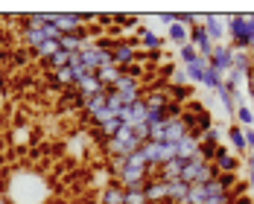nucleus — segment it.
Wrapping results in <instances>:
<instances>
[{"label": "nucleus", "instance_id": "f03ea898", "mask_svg": "<svg viewBox=\"0 0 254 204\" xmlns=\"http://www.w3.org/2000/svg\"><path fill=\"white\" fill-rule=\"evenodd\" d=\"M225 32L234 50L254 52V15H225Z\"/></svg>", "mask_w": 254, "mask_h": 204}, {"label": "nucleus", "instance_id": "423d86ee", "mask_svg": "<svg viewBox=\"0 0 254 204\" xmlns=\"http://www.w3.org/2000/svg\"><path fill=\"white\" fill-rule=\"evenodd\" d=\"M207 64H210L216 73L228 76V70L234 67V47H231V44H216L213 52H210V58H207Z\"/></svg>", "mask_w": 254, "mask_h": 204}, {"label": "nucleus", "instance_id": "0eeeda50", "mask_svg": "<svg viewBox=\"0 0 254 204\" xmlns=\"http://www.w3.org/2000/svg\"><path fill=\"white\" fill-rule=\"evenodd\" d=\"M196 24L204 26V32L210 35L213 44H222L225 41V15H196Z\"/></svg>", "mask_w": 254, "mask_h": 204}, {"label": "nucleus", "instance_id": "39448f33", "mask_svg": "<svg viewBox=\"0 0 254 204\" xmlns=\"http://www.w3.org/2000/svg\"><path fill=\"white\" fill-rule=\"evenodd\" d=\"M137 55H140L137 41L114 38V44H111V58H114V64H117V67H128V64H134V61H137Z\"/></svg>", "mask_w": 254, "mask_h": 204}, {"label": "nucleus", "instance_id": "dca6fc26", "mask_svg": "<svg viewBox=\"0 0 254 204\" xmlns=\"http://www.w3.org/2000/svg\"><path fill=\"white\" fill-rule=\"evenodd\" d=\"M187 193H190V184H184V181H167V202L184 204L187 202Z\"/></svg>", "mask_w": 254, "mask_h": 204}, {"label": "nucleus", "instance_id": "ddd939ff", "mask_svg": "<svg viewBox=\"0 0 254 204\" xmlns=\"http://www.w3.org/2000/svg\"><path fill=\"white\" fill-rule=\"evenodd\" d=\"M167 41H173V44H176L178 50H181V47H187V44H190V26H184V24H170L167 26Z\"/></svg>", "mask_w": 254, "mask_h": 204}, {"label": "nucleus", "instance_id": "9b49d317", "mask_svg": "<svg viewBox=\"0 0 254 204\" xmlns=\"http://www.w3.org/2000/svg\"><path fill=\"white\" fill-rule=\"evenodd\" d=\"M143 199H146V204L167 202V181L149 178V181H146V187H143Z\"/></svg>", "mask_w": 254, "mask_h": 204}, {"label": "nucleus", "instance_id": "6ab92c4d", "mask_svg": "<svg viewBox=\"0 0 254 204\" xmlns=\"http://www.w3.org/2000/svg\"><path fill=\"white\" fill-rule=\"evenodd\" d=\"M222 85H225V76H222V73H216V70H213V67L207 64V73H204L202 88H207V91H213V94H216V91H219Z\"/></svg>", "mask_w": 254, "mask_h": 204}, {"label": "nucleus", "instance_id": "412c9836", "mask_svg": "<svg viewBox=\"0 0 254 204\" xmlns=\"http://www.w3.org/2000/svg\"><path fill=\"white\" fill-rule=\"evenodd\" d=\"M178 58H181V67H184V64H190V61H196V58H199V50H196L193 44H187V47H181V50H178Z\"/></svg>", "mask_w": 254, "mask_h": 204}, {"label": "nucleus", "instance_id": "bb28decb", "mask_svg": "<svg viewBox=\"0 0 254 204\" xmlns=\"http://www.w3.org/2000/svg\"><path fill=\"white\" fill-rule=\"evenodd\" d=\"M252 73H254V52H252Z\"/></svg>", "mask_w": 254, "mask_h": 204}, {"label": "nucleus", "instance_id": "f257e3e1", "mask_svg": "<svg viewBox=\"0 0 254 204\" xmlns=\"http://www.w3.org/2000/svg\"><path fill=\"white\" fill-rule=\"evenodd\" d=\"M53 196L50 181L44 178L41 172L21 166V169H12L6 181H3V199L6 204H47Z\"/></svg>", "mask_w": 254, "mask_h": 204}, {"label": "nucleus", "instance_id": "5701e85b", "mask_svg": "<svg viewBox=\"0 0 254 204\" xmlns=\"http://www.w3.org/2000/svg\"><path fill=\"white\" fill-rule=\"evenodd\" d=\"M246 85H249V100L254 102V76H249V82H246Z\"/></svg>", "mask_w": 254, "mask_h": 204}, {"label": "nucleus", "instance_id": "20e7f679", "mask_svg": "<svg viewBox=\"0 0 254 204\" xmlns=\"http://www.w3.org/2000/svg\"><path fill=\"white\" fill-rule=\"evenodd\" d=\"M88 21H94V15H79V12H56V15H50V24L56 26L62 35L88 29Z\"/></svg>", "mask_w": 254, "mask_h": 204}, {"label": "nucleus", "instance_id": "a211bd4d", "mask_svg": "<svg viewBox=\"0 0 254 204\" xmlns=\"http://www.w3.org/2000/svg\"><path fill=\"white\" fill-rule=\"evenodd\" d=\"M123 76V67H117V64H111V67H100L97 70V79L102 82V88H114V82Z\"/></svg>", "mask_w": 254, "mask_h": 204}, {"label": "nucleus", "instance_id": "9d476101", "mask_svg": "<svg viewBox=\"0 0 254 204\" xmlns=\"http://www.w3.org/2000/svg\"><path fill=\"white\" fill-rule=\"evenodd\" d=\"M213 166H216V172H234V175H237L240 157L231 152L228 146H219V149H216V154H213Z\"/></svg>", "mask_w": 254, "mask_h": 204}, {"label": "nucleus", "instance_id": "f8f14e48", "mask_svg": "<svg viewBox=\"0 0 254 204\" xmlns=\"http://www.w3.org/2000/svg\"><path fill=\"white\" fill-rule=\"evenodd\" d=\"M137 47H143V50H152V52H158L161 47H164V38L158 35V32H152L149 26H137Z\"/></svg>", "mask_w": 254, "mask_h": 204}, {"label": "nucleus", "instance_id": "aec40b11", "mask_svg": "<svg viewBox=\"0 0 254 204\" xmlns=\"http://www.w3.org/2000/svg\"><path fill=\"white\" fill-rule=\"evenodd\" d=\"M237 126L243 128H254V108H249V105H240L237 108V120H234Z\"/></svg>", "mask_w": 254, "mask_h": 204}, {"label": "nucleus", "instance_id": "b1692460", "mask_svg": "<svg viewBox=\"0 0 254 204\" xmlns=\"http://www.w3.org/2000/svg\"><path fill=\"white\" fill-rule=\"evenodd\" d=\"M249 190L254 193V169H249Z\"/></svg>", "mask_w": 254, "mask_h": 204}, {"label": "nucleus", "instance_id": "cd10ccee", "mask_svg": "<svg viewBox=\"0 0 254 204\" xmlns=\"http://www.w3.org/2000/svg\"><path fill=\"white\" fill-rule=\"evenodd\" d=\"M0 67H3V61H0Z\"/></svg>", "mask_w": 254, "mask_h": 204}, {"label": "nucleus", "instance_id": "393cba45", "mask_svg": "<svg viewBox=\"0 0 254 204\" xmlns=\"http://www.w3.org/2000/svg\"><path fill=\"white\" fill-rule=\"evenodd\" d=\"M231 204H249V202L246 199H237V202H231Z\"/></svg>", "mask_w": 254, "mask_h": 204}, {"label": "nucleus", "instance_id": "7ed1b4c3", "mask_svg": "<svg viewBox=\"0 0 254 204\" xmlns=\"http://www.w3.org/2000/svg\"><path fill=\"white\" fill-rule=\"evenodd\" d=\"M140 154L146 157V163L158 172L164 163L176 160V146H173V143H155V140H146V143L140 146Z\"/></svg>", "mask_w": 254, "mask_h": 204}, {"label": "nucleus", "instance_id": "a878e982", "mask_svg": "<svg viewBox=\"0 0 254 204\" xmlns=\"http://www.w3.org/2000/svg\"><path fill=\"white\" fill-rule=\"evenodd\" d=\"M0 105H3V88H0Z\"/></svg>", "mask_w": 254, "mask_h": 204}, {"label": "nucleus", "instance_id": "f3484780", "mask_svg": "<svg viewBox=\"0 0 254 204\" xmlns=\"http://www.w3.org/2000/svg\"><path fill=\"white\" fill-rule=\"evenodd\" d=\"M67 64H70V52H67V50H62V47H59V50L53 52L50 58H44V67H47L50 73H59V70H64Z\"/></svg>", "mask_w": 254, "mask_h": 204}, {"label": "nucleus", "instance_id": "4be33fe9", "mask_svg": "<svg viewBox=\"0 0 254 204\" xmlns=\"http://www.w3.org/2000/svg\"><path fill=\"white\" fill-rule=\"evenodd\" d=\"M126 204H146L143 190H126Z\"/></svg>", "mask_w": 254, "mask_h": 204}, {"label": "nucleus", "instance_id": "6e6552de", "mask_svg": "<svg viewBox=\"0 0 254 204\" xmlns=\"http://www.w3.org/2000/svg\"><path fill=\"white\" fill-rule=\"evenodd\" d=\"M225 137H228V149L237 157H246L249 154V143H246V128L237 126V123H231L228 131H225Z\"/></svg>", "mask_w": 254, "mask_h": 204}, {"label": "nucleus", "instance_id": "1a4fd4ad", "mask_svg": "<svg viewBox=\"0 0 254 204\" xmlns=\"http://www.w3.org/2000/svg\"><path fill=\"white\" fill-rule=\"evenodd\" d=\"M190 44L199 50V55H202V58H210V52H213V47H216V44L210 41V35L204 32L202 24H193V26H190Z\"/></svg>", "mask_w": 254, "mask_h": 204}, {"label": "nucleus", "instance_id": "4468645a", "mask_svg": "<svg viewBox=\"0 0 254 204\" xmlns=\"http://www.w3.org/2000/svg\"><path fill=\"white\" fill-rule=\"evenodd\" d=\"M184 73H187V82L190 85H202L204 82V73H207V58H196V61H190V64H184Z\"/></svg>", "mask_w": 254, "mask_h": 204}, {"label": "nucleus", "instance_id": "2eb2a0df", "mask_svg": "<svg viewBox=\"0 0 254 204\" xmlns=\"http://www.w3.org/2000/svg\"><path fill=\"white\" fill-rule=\"evenodd\" d=\"M102 204H126V187L120 181H111L102 190Z\"/></svg>", "mask_w": 254, "mask_h": 204}]
</instances>
